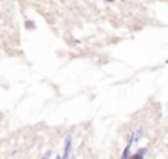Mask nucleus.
I'll return each instance as SVG.
<instances>
[{
    "instance_id": "nucleus-1",
    "label": "nucleus",
    "mask_w": 168,
    "mask_h": 159,
    "mask_svg": "<svg viewBox=\"0 0 168 159\" xmlns=\"http://www.w3.org/2000/svg\"><path fill=\"white\" fill-rule=\"evenodd\" d=\"M145 153H146V149H140L139 152L136 155H133L130 159H143V156H145Z\"/></svg>"
},
{
    "instance_id": "nucleus-2",
    "label": "nucleus",
    "mask_w": 168,
    "mask_h": 159,
    "mask_svg": "<svg viewBox=\"0 0 168 159\" xmlns=\"http://www.w3.org/2000/svg\"><path fill=\"white\" fill-rule=\"evenodd\" d=\"M69 150H71V139L68 137V139H67V148H65V153H63V158H62V159L68 158V155H69Z\"/></svg>"
},
{
    "instance_id": "nucleus-3",
    "label": "nucleus",
    "mask_w": 168,
    "mask_h": 159,
    "mask_svg": "<svg viewBox=\"0 0 168 159\" xmlns=\"http://www.w3.org/2000/svg\"><path fill=\"white\" fill-rule=\"evenodd\" d=\"M128 152H130V144L125 148V150H124V155H123V159H127V156H128Z\"/></svg>"
},
{
    "instance_id": "nucleus-4",
    "label": "nucleus",
    "mask_w": 168,
    "mask_h": 159,
    "mask_svg": "<svg viewBox=\"0 0 168 159\" xmlns=\"http://www.w3.org/2000/svg\"><path fill=\"white\" fill-rule=\"evenodd\" d=\"M56 159H62V158H61V156H58V158H56Z\"/></svg>"
}]
</instances>
